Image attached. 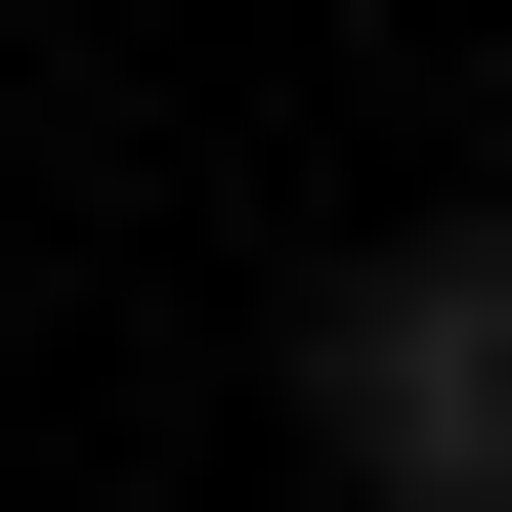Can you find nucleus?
Listing matches in <instances>:
<instances>
[{"label":"nucleus","mask_w":512,"mask_h":512,"mask_svg":"<svg viewBox=\"0 0 512 512\" xmlns=\"http://www.w3.org/2000/svg\"><path fill=\"white\" fill-rule=\"evenodd\" d=\"M299 470L342 512H512V214H427V256L299 299Z\"/></svg>","instance_id":"1"}]
</instances>
